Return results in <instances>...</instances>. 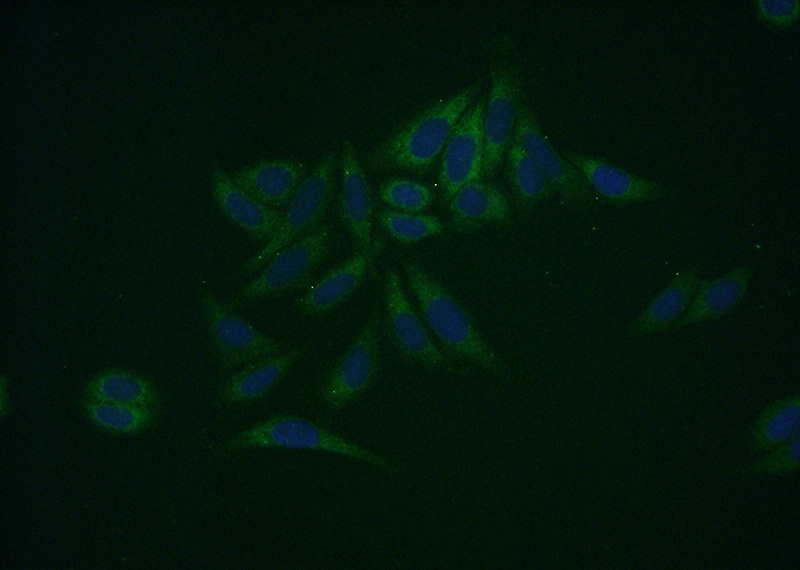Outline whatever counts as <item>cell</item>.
Wrapping results in <instances>:
<instances>
[{
    "label": "cell",
    "mask_w": 800,
    "mask_h": 570,
    "mask_svg": "<svg viewBox=\"0 0 800 570\" xmlns=\"http://www.w3.org/2000/svg\"><path fill=\"white\" fill-rule=\"evenodd\" d=\"M401 264L423 317L446 351L494 376H506V363L481 336L469 313L444 285L414 259L403 258Z\"/></svg>",
    "instance_id": "obj_1"
},
{
    "label": "cell",
    "mask_w": 800,
    "mask_h": 570,
    "mask_svg": "<svg viewBox=\"0 0 800 570\" xmlns=\"http://www.w3.org/2000/svg\"><path fill=\"white\" fill-rule=\"evenodd\" d=\"M480 78L424 109L380 144L367 158L369 168L427 171L455 125L481 89Z\"/></svg>",
    "instance_id": "obj_2"
},
{
    "label": "cell",
    "mask_w": 800,
    "mask_h": 570,
    "mask_svg": "<svg viewBox=\"0 0 800 570\" xmlns=\"http://www.w3.org/2000/svg\"><path fill=\"white\" fill-rule=\"evenodd\" d=\"M258 448L306 450L342 455L365 462L394 476L402 472L399 462L362 447L307 418L278 414L261 420L224 439L217 449L223 453Z\"/></svg>",
    "instance_id": "obj_3"
},
{
    "label": "cell",
    "mask_w": 800,
    "mask_h": 570,
    "mask_svg": "<svg viewBox=\"0 0 800 570\" xmlns=\"http://www.w3.org/2000/svg\"><path fill=\"white\" fill-rule=\"evenodd\" d=\"M332 242V225H320L277 251L255 279L224 302L234 311L254 301L276 297L301 287L325 259Z\"/></svg>",
    "instance_id": "obj_4"
},
{
    "label": "cell",
    "mask_w": 800,
    "mask_h": 570,
    "mask_svg": "<svg viewBox=\"0 0 800 570\" xmlns=\"http://www.w3.org/2000/svg\"><path fill=\"white\" fill-rule=\"evenodd\" d=\"M336 163V151L322 154L288 203L277 233L244 262L243 273L259 269L277 251L321 225L334 193Z\"/></svg>",
    "instance_id": "obj_5"
},
{
    "label": "cell",
    "mask_w": 800,
    "mask_h": 570,
    "mask_svg": "<svg viewBox=\"0 0 800 570\" xmlns=\"http://www.w3.org/2000/svg\"><path fill=\"white\" fill-rule=\"evenodd\" d=\"M382 306L371 308L360 332L325 376L321 398L333 412H341L363 394L376 379L382 361L380 325Z\"/></svg>",
    "instance_id": "obj_6"
},
{
    "label": "cell",
    "mask_w": 800,
    "mask_h": 570,
    "mask_svg": "<svg viewBox=\"0 0 800 570\" xmlns=\"http://www.w3.org/2000/svg\"><path fill=\"white\" fill-rule=\"evenodd\" d=\"M200 303L213 351L222 370L227 371L287 349L284 343L265 335L234 314L211 290L202 289Z\"/></svg>",
    "instance_id": "obj_7"
},
{
    "label": "cell",
    "mask_w": 800,
    "mask_h": 570,
    "mask_svg": "<svg viewBox=\"0 0 800 570\" xmlns=\"http://www.w3.org/2000/svg\"><path fill=\"white\" fill-rule=\"evenodd\" d=\"M388 338L404 360L447 372L459 371L431 340L408 300L399 273L387 267L383 283V311Z\"/></svg>",
    "instance_id": "obj_8"
},
{
    "label": "cell",
    "mask_w": 800,
    "mask_h": 570,
    "mask_svg": "<svg viewBox=\"0 0 800 570\" xmlns=\"http://www.w3.org/2000/svg\"><path fill=\"white\" fill-rule=\"evenodd\" d=\"M524 93V80L516 64L497 62L492 66L483 119L482 178L495 173L512 142L517 110L525 98Z\"/></svg>",
    "instance_id": "obj_9"
},
{
    "label": "cell",
    "mask_w": 800,
    "mask_h": 570,
    "mask_svg": "<svg viewBox=\"0 0 800 570\" xmlns=\"http://www.w3.org/2000/svg\"><path fill=\"white\" fill-rule=\"evenodd\" d=\"M512 141L519 144L545 174L565 203L578 209L592 208L593 193L581 173L548 141L535 111L520 102Z\"/></svg>",
    "instance_id": "obj_10"
},
{
    "label": "cell",
    "mask_w": 800,
    "mask_h": 570,
    "mask_svg": "<svg viewBox=\"0 0 800 570\" xmlns=\"http://www.w3.org/2000/svg\"><path fill=\"white\" fill-rule=\"evenodd\" d=\"M484 112L482 97L463 113L445 144L438 175L444 201L465 184L482 180Z\"/></svg>",
    "instance_id": "obj_11"
},
{
    "label": "cell",
    "mask_w": 800,
    "mask_h": 570,
    "mask_svg": "<svg viewBox=\"0 0 800 570\" xmlns=\"http://www.w3.org/2000/svg\"><path fill=\"white\" fill-rule=\"evenodd\" d=\"M564 157L581 173L591 189L613 204L656 201L671 193L668 186L632 174L603 158L577 152H565Z\"/></svg>",
    "instance_id": "obj_12"
},
{
    "label": "cell",
    "mask_w": 800,
    "mask_h": 570,
    "mask_svg": "<svg viewBox=\"0 0 800 570\" xmlns=\"http://www.w3.org/2000/svg\"><path fill=\"white\" fill-rule=\"evenodd\" d=\"M304 341L281 353L263 357L244 365L217 387V398L225 407L242 406L260 401L290 373L310 349Z\"/></svg>",
    "instance_id": "obj_13"
},
{
    "label": "cell",
    "mask_w": 800,
    "mask_h": 570,
    "mask_svg": "<svg viewBox=\"0 0 800 570\" xmlns=\"http://www.w3.org/2000/svg\"><path fill=\"white\" fill-rule=\"evenodd\" d=\"M382 247V239H373L368 249L359 250L311 285L294 300V307L305 316L319 317L342 304L361 285Z\"/></svg>",
    "instance_id": "obj_14"
},
{
    "label": "cell",
    "mask_w": 800,
    "mask_h": 570,
    "mask_svg": "<svg viewBox=\"0 0 800 570\" xmlns=\"http://www.w3.org/2000/svg\"><path fill=\"white\" fill-rule=\"evenodd\" d=\"M210 178L213 198L229 221L259 242L267 243L272 239L281 225L283 213L250 196L219 166L213 167Z\"/></svg>",
    "instance_id": "obj_15"
},
{
    "label": "cell",
    "mask_w": 800,
    "mask_h": 570,
    "mask_svg": "<svg viewBox=\"0 0 800 570\" xmlns=\"http://www.w3.org/2000/svg\"><path fill=\"white\" fill-rule=\"evenodd\" d=\"M340 164V215L359 250H366L373 242V201L355 145L350 140L342 144Z\"/></svg>",
    "instance_id": "obj_16"
},
{
    "label": "cell",
    "mask_w": 800,
    "mask_h": 570,
    "mask_svg": "<svg viewBox=\"0 0 800 570\" xmlns=\"http://www.w3.org/2000/svg\"><path fill=\"white\" fill-rule=\"evenodd\" d=\"M306 176V165L295 159L261 161L230 174L237 186L275 210L290 202Z\"/></svg>",
    "instance_id": "obj_17"
},
{
    "label": "cell",
    "mask_w": 800,
    "mask_h": 570,
    "mask_svg": "<svg viewBox=\"0 0 800 570\" xmlns=\"http://www.w3.org/2000/svg\"><path fill=\"white\" fill-rule=\"evenodd\" d=\"M753 274V266L745 263L714 280L699 282L686 311L672 328L680 329L727 315L746 295Z\"/></svg>",
    "instance_id": "obj_18"
},
{
    "label": "cell",
    "mask_w": 800,
    "mask_h": 570,
    "mask_svg": "<svg viewBox=\"0 0 800 570\" xmlns=\"http://www.w3.org/2000/svg\"><path fill=\"white\" fill-rule=\"evenodd\" d=\"M699 282V272L694 268L678 272L630 321L625 329L627 335L644 337L672 328L686 311Z\"/></svg>",
    "instance_id": "obj_19"
},
{
    "label": "cell",
    "mask_w": 800,
    "mask_h": 570,
    "mask_svg": "<svg viewBox=\"0 0 800 570\" xmlns=\"http://www.w3.org/2000/svg\"><path fill=\"white\" fill-rule=\"evenodd\" d=\"M84 399L158 408L160 394L144 376L126 369H106L84 386Z\"/></svg>",
    "instance_id": "obj_20"
},
{
    "label": "cell",
    "mask_w": 800,
    "mask_h": 570,
    "mask_svg": "<svg viewBox=\"0 0 800 570\" xmlns=\"http://www.w3.org/2000/svg\"><path fill=\"white\" fill-rule=\"evenodd\" d=\"M452 219L457 225L505 223L511 208L505 194L495 185L481 180L462 186L448 201Z\"/></svg>",
    "instance_id": "obj_21"
},
{
    "label": "cell",
    "mask_w": 800,
    "mask_h": 570,
    "mask_svg": "<svg viewBox=\"0 0 800 570\" xmlns=\"http://www.w3.org/2000/svg\"><path fill=\"white\" fill-rule=\"evenodd\" d=\"M800 394L794 393L769 403L755 418L749 436L754 453L768 450L799 434Z\"/></svg>",
    "instance_id": "obj_22"
},
{
    "label": "cell",
    "mask_w": 800,
    "mask_h": 570,
    "mask_svg": "<svg viewBox=\"0 0 800 570\" xmlns=\"http://www.w3.org/2000/svg\"><path fill=\"white\" fill-rule=\"evenodd\" d=\"M506 155L508 177L522 212L555 192L545 174L519 144L512 141Z\"/></svg>",
    "instance_id": "obj_23"
},
{
    "label": "cell",
    "mask_w": 800,
    "mask_h": 570,
    "mask_svg": "<svg viewBox=\"0 0 800 570\" xmlns=\"http://www.w3.org/2000/svg\"><path fill=\"white\" fill-rule=\"evenodd\" d=\"M84 415L95 426L113 434H135L155 420L157 408L89 400L82 398Z\"/></svg>",
    "instance_id": "obj_24"
},
{
    "label": "cell",
    "mask_w": 800,
    "mask_h": 570,
    "mask_svg": "<svg viewBox=\"0 0 800 570\" xmlns=\"http://www.w3.org/2000/svg\"><path fill=\"white\" fill-rule=\"evenodd\" d=\"M376 219L392 238L403 244L428 238L444 228L442 221L436 216L391 209L380 210Z\"/></svg>",
    "instance_id": "obj_25"
},
{
    "label": "cell",
    "mask_w": 800,
    "mask_h": 570,
    "mask_svg": "<svg viewBox=\"0 0 800 570\" xmlns=\"http://www.w3.org/2000/svg\"><path fill=\"white\" fill-rule=\"evenodd\" d=\"M380 199L402 212L418 213L430 206L433 192L425 185L409 179H391L379 187Z\"/></svg>",
    "instance_id": "obj_26"
},
{
    "label": "cell",
    "mask_w": 800,
    "mask_h": 570,
    "mask_svg": "<svg viewBox=\"0 0 800 570\" xmlns=\"http://www.w3.org/2000/svg\"><path fill=\"white\" fill-rule=\"evenodd\" d=\"M800 434L770 449L760 459L742 467L746 475H779L798 471L800 467Z\"/></svg>",
    "instance_id": "obj_27"
},
{
    "label": "cell",
    "mask_w": 800,
    "mask_h": 570,
    "mask_svg": "<svg viewBox=\"0 0 800 570\" xmlns=\"http://www.w3.org/2000/svg\"><path fill=\"white\" fill-rule=\"evenodd\" d=\"M758 20L777 28H789L800 16L799 0H755Z\"/></svg>",
    "instance_id": "obj_28"
},
{
    "label": "cell",
    "mask_w": 800,
    "mask_h": 570,
    "mask_svg": "<svg viewBox=\"0 0 800 570\" xmlns=\"http://www.w3.org/2000/svg\"><path fill=\"white\" fill-rule=\"evenodd\" d=\"M7 388H8L7 380H6L5 376H2L1 377V384H0V389H1V392H0V396H1L0 397V404H1L0 405V410H1V414L2 415H5L9 411V408H10V402H9V396H8Z\"/></svg>",
    "instance_id": "obj_29"
}]
</instances>
